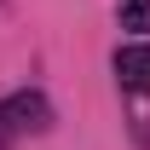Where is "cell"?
<instances>
[{"label":"cell","mask_w":150,"mask_h":150,"mask_svg":"<svg viewBox=\"0 0 150 150\" xmlns=\"http://www.w3.org/2000/svg\"><path fill=\"white\" fill-rule=\"evenodd\" d=\"M115 23L127 35H150V0H115Z\"/></svg>","instance_id":"obj_3"},{"label":"cell","mask_w":150,"mask_h":150,"mask_svg":"<svg viewBox=\"0 0 150 150\" xmlns=\"http://www.w3.org/2000/svg\"><path fill=\"white\" fill-rule=\"evenodd\" d=\"M52 127V104H46V93H12L0 98V150L12 144V139H23V133H46Z\"/></svg>","instance_id":"obj_1"},{"label":"cell","mask_w":150,"mask_h":150,"mask_svg":"<svg viewBox=\"0 0 150 150\" xmlns=\"http://www.w3.org/2000/svg\"><path fill=\"white\" fill-rule=\"evenodd\" d=\"M115 81L121 93H150V40H133L115 52Z\"/></svg>","instance_id":"obj_2"}]
</instances>
